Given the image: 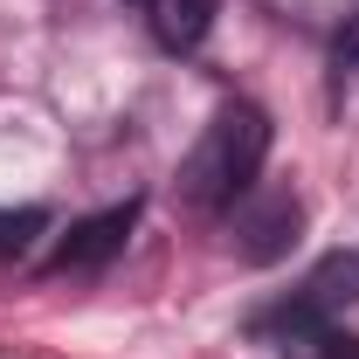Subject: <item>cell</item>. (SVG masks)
I'll list each match as a JSON object with an SVG mask.
<instances>
[{
    "label": "cell",
    "instance_id": "1",
    "mask_svg": "<svg viewBox=\"0 0 359 359\" xmlns=\"http://www.w3.org/2000/svg\"><path fill=\"white\" fill-rule=\"evenodd\" d=\"M269 159V118L256 111V104H222L215 118H208V132H201V145L180 159V201L194 208V215H222V208H235L242 194H256V173H263Z\"/></svg>",
    "mask_w": 359,
    "mask_h": 359
},
{
    "label": "cell",
    "instance_id": "2",
    "mask_svg": "<svg viewBox=\"0 0 359 359\" xmlns=\"http://www.w3.org/2000/svg\"><path fill=\"white\" fill-rule=\"evenodd\" d=\"M353 297H359V249H332V256L304 276V290H297L290 304H276L269 318H256V332H263V339H290V332H304V325H332V311H346Z\"/></svg>",
    "mask_w": 359,
    "mask_h": 359
},
{
    "label": "cell",
    "instance_id": "3",
    "mask_svg": "<svg viewBox=\"0 0 359 359\" xmlns=\"http://www.w3.org/2000/svg\"><path fill=\"white\" fill-rule=\"evenodd\" d=\"M297 228H304V208L297 194H263V201H235V249L242 263H283L297 249Z\"/></svg>",
    "mask_w": 359,
    "mask_h": 359
},
{
    "label": "cell",
    "instance_id": "4",
    "mask_svg": "<svg viewBox=\"0 0 359 359\" xmlns=\"http://www.w3.org/2000/svg\"><path fill=\"white\" fill-rule=\"evenodd\" d=\"M138 208L125 201V208H104V215H90V222H76L62 242H55V256H48V269L55 276H90V269H104L118 249H125V235H132Z\"/></svg>",
    "mask_w": 359,
    "mask_h": 359
},
{
    "label": "cell",
    "instance_id": "5",
    "mask_svg": "<svg viewBox=\"0 0 359 359\" xmlns=\"http://www.w3.org/2000/svg\"><path fill=\"white\" fill-rule=\"evenodd\" d=\"M215 14H222V0H145V21H152L159 48H201Z\"/></svg>",
    "mask_w": 359,
    "mask_h": 359
},
{
    "label": "cell",
    "instance_id": "6",
    "mask_svg": "<svg viewBox=\"0 0 359 359\" xmlns=\"http://www.w3.org/2000/svg\"><path fill=\"white\" fill-rule=\"evenodd\" d=\"M276 346H283V359H359V339L332 332V325H304V332H290Z\"/></svg>",
    "mask_w": 359,
    "mask_h": 359
},
{
    "label": "cell",
    "instance_id": "7",
    "mask_svg": "<svg viewBox=\"0 0 359 359\" xmlns=\"http://www.w3.org/2000/svg\"><path fill=\"white\" fill-rule=\"evenodd\" d=\"M42 228H48V215H42V208H0V263L28 256Z\"/></svg>",
    "mask_w": 359,
    "mask_h": 359
},
{
    "label": "cell",
    "instance_id": "8",
    "mask_svg": "<svg viewBox=\"0 0 359 359\" xmlns=\"http://www.w3.org/2000/svg\"><path fill=\"white\" fill-rule=\"evenodd\" d=\"M359 76V7L346 14V28H339V42H332V97H346Z\"/></svg>",
    "mask_w": 359,
    "mask_h": 359
},
{
    "label": "cell",
    "instance_id": "9",
    "mask_svg": "<svg viewBox=\"0 0 359 359\" xmlns=\"http://www.w3.org/2000/svg\"><path fill=\"white\" fill-rule=\"evenodd\" d=\"M132 7H145V0H132Z\"/></svg>",
    "mask_w": 359,
    "mask_h": 359
}]
</instances>
